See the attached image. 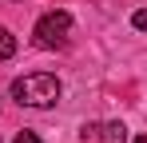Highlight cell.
I'll list each match as a JSON object with an SVG mask.
<instances>
[{"instance_id": "3", "label": "cell", "mask_w": 147, "mask_h": 143, "mask_svg": "<svg viewBox=\"0 0 147 143\" xmlns=\"http://www.w3.org/2000/svg\"><path fill=\"white\" fill-rule=\"evenodd\" d=\"M99 143H127V127H123L119 119L99 123Z\"/></svg>"}, {"instance_id": "8", "label": "cell", "mask_w": 147, "mask_h": 143, "mask_svg": "<svg viewBox=\"0 0 147 143\" xmlns=\"http://www.w3.org/2000/svg\"><path fill=\"white\" fill-rule=\"evenodd\" d=\"M135 143H147V135H139V139H135Z\"/></svg>"}, {"instance_id": "6", "label": "cell", "mask_w": 147, "mask_h": 143, "mask_svg": "<svg viewBox=\"0 0 147 143\" xmlns=\"http://www.w3.org/2000/svg\"><path fill=\"white\" fill-rule=\"evenodd\" d=\"M131 24H135V28H139V32H147V8H139V12H135V16H131Z\"/></svg>"}, {"instance_id": "7", "label": "cell", "mask_w": 147, "mask_h": 143, "mask_svg": "<svg viewBox=\"0 0 147 143\" xmlns=\"http://www.w3.org/2000/svg\"><path fill=\"white\" fill-rule=\"evenodd\" d=\"M12 143H44V139H40L36 131H20V135H16V139H12Z\"/></svg>"}, {"instance_id": "2", "label": "cell", "mask_w": 147, "mask_h": 143, "mask_svg": "<svg viewBox=\"0 0 147 143\" xmlns=\"http://www.w3.org/2000/svg\"><path fill=\"white\" fill-rule=\"evenodd\" d=\"M68 32H72V16L68 12H48V16H40L36 20V44L48 48V52H56V48L68 44Z\"/></svg>"}, {"instance_id": "5", "label": "cell", "mask_w": 147, "mask_h": 143, "mask_svg": "<svg viewBox=\"0 0 147 143\" xmlns=\"http://www.w3.org/2000/svg\"><path fill=\"white\" fill-rule=\"evenodd\" d=\"M80 139H99V123H84L80 127Z\"/></svg>"}, {"instance_id": "1", "label": "cell", "mask_w": 147, "mask_h": 143, "mask_svg": "<svg viewBox=\"0 0 147 143\" xmlns=\"http://www.w3.org/2000/svg\"><path fill=\"white\" fill-rule=\"evenodd\" d=\"M64 95V84L52 76V72H28L20 80H12V99L20 107H56Z\"/></svg>"}, {"instance_id": "4", "label": "cell", "mask_w": 147, "mask_h": 143, "mask_svg": "<svg viewBox=\"0 0 147 143\" xmlns=\"http://www.w3.org/2000/svg\"><path fill=\"white\" fill-rule=\"evenodd\" d=\"M12 56H16V36L0 24V60H12Z\"/></svg>"}]
</instances>
